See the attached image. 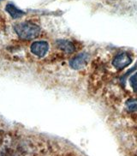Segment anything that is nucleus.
<instances>
[{"mask_svg": "<svg viewBox=\"0 0 137 156\" xmlns=\"http://www.w3.org/2000/svg\"><path fill=\"white\" fill-rule=\"evenodd\" d=\"M87 59H88V54L86 52H82L70 60L69 65L74 69H81L87 64Z\"/></svg>", "mask_w": 137, "mask_h": 156, "instance_id": "obj_4", "label": "nucleus"}, {"mask_svg": "<svg viewBox=\"0 0 137 156\" xmlns=\"http://www.w3.org/2000/svg\"><path fill=\"white\" fill-rule=\"evenodd\" d=\"M57 45L62 51H64L66 53H73L76 51V47L72 42L66 41V40H58L57 41Z\"/></svg>", "mask_w": 137, "mask_h": 156, "instance_id": "obj_6", "label": "nucleus"}, {"mask_svg": "<svg viewBox=\"0 0 137 156\" xmlns=\"http://www.w3.org/2000/svg\"><path fill=\"white\" fill-rule=\"evenodd\" d=\"M126 107L130 112H137V100L129 99L126 101Z\"/></svg>", "mask_w": 137, "mask_h": 156, "instance_id": "obj_7", "label": "nucleus"}, {"mask_svg": "<svg viewBox=\"0 0 137 156\" xmlns=\"http://www.w3.org/2000/svg\"><path fill=\"white\" fill-rule=\"evenodd\" d=\"M129 82L131 84V87L134 89L135 92L137 91V73L134 74L133 76H131V77L129 79Z\"/></svg>", "mask_w": 137, "mask_h": 156, "instance_id": "obj_8", "label": "nucleus"}, {"mask_svg": "<svg viewBox=\"0 0 137 156\" xmlns=\"http://www.w3.org/2000/svg\"><path fill=\"white\" fill-rule=\"evenodd\" d=\"M132 63V58L126 52H122L118 56H116L112 61V64L115 68L118 70L124 69Z\"/></svg>", "mask_w": 137, "mask_h": 156, "instance_id": "obj_2", "label": "nucleus"}, {"mask_svg": "<svg viewBox=\"0 0 137 156\" xmlns=\"http://www.w3.org/2000/svg\"><path fill=\"white\" fill-rule=\"evenodd\" d=\"M5 10L9 13V16L13 19H18L25 15L24 11L18 9L16 5H14L13 4H10V3L5 6Z\"/></svg>", "mask_w": 137, "mask_h": 156, "instance_id": "obj_5", "label": "nucleus"}, {"mask_svg": "<svg viewBox=\"0 0 137 156\" xmlns=\"http://www.w3.org/2000/svg\"><path fill=\"white\" fill-rule=\"evenodd\" d=\"M15 32L21 39L30 41L33 39H35L40 35V28L34 24V23L25 22V23H20L15 25Z\"/></svg>", "mask_w": 137, "mask_h": 156, "instance_id": "obj_1", "label": "nucleus"}, {"mask_svg": "<svg viewBox=\"0 0 137 156\" xmlns=\"http://www.w3.org/2000/svg\"><path fill=\"white\" fill-rule=\"evenodd\" d=\"M30 49L34 55L38 56L40 58H43L46 56L49 50V45L46 41L33 42L30 46Z\"/></svg>", "mask_w": 137, "mask_h": 156, "instance_id": "obj_3", "label": "nucleus"}]
</instances>
